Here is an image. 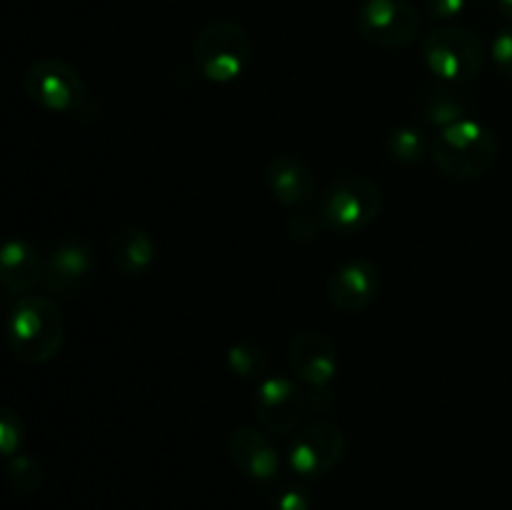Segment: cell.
Listing matches in <instances>:
<instances>
[{
  "mask_svg": "<svg viewBox=\"0 0 512 510\" xmlns=\"http://www.w3.org/2000/svg\"><path fill=\"white\" fill-rule=\"evenodd\" d=\"M5 338L13 355L25 363H48L65 338V323L58 305L45 295H20L10 308Z\"/></svg>",
  "mask_w": 512,
  "mask_h": 510,
  "instance_id": "6da1fadb",
  "label": "cell"
},
{
  "mask_svg": "<svg viewBox=\"0 0 512 510\" xmlns=\"http://www.w3.org/2000/svg\"><path fill=\"white\" fill-rule=\"evenodd\" d=\"M430 150H433L435 165L448 178L473 180L493 165L495 155H498V140L483 123L465 118L440 130Z\"/></svg>",
  "mask_w": 512,
  "mask_h": 510,
  "instance_id": "7a4b0ae2",
  "label": "cell"
},
{
  "mask_svg": "<svg viewBox=\"0 0 512 510\" xmlns=\"http://www.w3.org/2000/svg\"><path fill=\"white\" fill-rule=\"evenodd\" d=\"M253 58V43L245 28L230 20H215L205 25L193 45L195 68L210 83H233Z\"/></svg>",
  "mask_w": 512,
  "mask_h": 510,
  "instance_id": "3957f363",
  "label": "cell"
},
{
  "mask_svg": "<svg viewBox=\"0 0 512 510\" xmlns=\"http://www.w3.org/2000/svg\"><path fill=\"white\" fill-rule=\"evenodd\" d=\"M423 60L428 70L450 83H465L483 73L488 63L485 43L460 25H440L423 38Z\"/></svg>",
  "mask_w": 512,
  "mask_h": 510,
  "instance_id": "277c9868",
  "label": "cell"
},
{
  "mask_svg": "<svg viewBox=\"0 0 512 510\" xmlns=\"http://www.w3.org/2000/svg\"><path fill=\"white\" fill-rule=\"evenodd\" d=\"M383 208L380 188L368 178L348 175L328 188L318 208L320 223L333 233H360L368 228Z\"/></svg>",
  "mask_w": 512,
  "mask_h": 510,
  "instance_id": "5b68a950",
  "label": "cell"
},
{
  "mask_svg": "<svg viewBox=\"0 0 512 510\" xmlns=\"http://www.w3.org/2000/svg\"><path fill=\"white\" fill-rule=\"evenodd\" d=\"M363 38L378 48H408L420 33V15L408 0H365L355 13Z\"/></svg>",
  "mask_w": 512,
  "mask_h": 510,
  "instance_id": "8992f818",
  "label": "cell"
},
{
  "mask_svg": "<svg viewBox=\"0 0 512 510\" xmlns=\"http://www.w3.org/2000/svg\"><path fill=\"white\" fill-rule=\"evenodd\" d=\"M25 93L50 113H70L85 100V85L78 70L55 58L33 63L25 73Z\"/></svg>",
  "mask_w": 512,
  "mask_h": 510,
  "instance_id": "52a82bcc",
  "label": "cell"
},
{
  "mask_svg": "<svg viewBox=\"0 0 512 510\" xmlns=\"http://www.w3.org/2000/svg\"><path fill=\"white\" fill-rule=\"evenodd\" d=\"M345 455V435L333 423H315L300 430L290 443V468L303 478H320L338 468Z\"/></svg>",
  "mask_w": 512,
  "mask_h": 510,
  "instance_id": "ba28073f",
  "label": "cell"
},
{
  "mask_svg": "<svg viewBox=\"0 0 512 510\" xmlns=\"http://www.w3.org/2000/svg\"><path fill=\"white\" fill-rule=\"evenodd\" d=\"M260 423L273 433H293L305 415V393L285 375H270L258 385L255 398Z\"/></svg>",
  "mask_w": 512,
  "mask_h": 510,
  "instance_id": "9c48e42d",
  "label": "cell"
},
{
  "mask_svg": "<svg viewBox=\"0 0 512 510\" xmlns=\"http://www.w3.org/2000/svg\"><path fill=\"white\" fill-rule=\"evenodd\" d=\"M380 290V273L370 260H348L328 280V298L343 313L368 308Z\"/></svg>",
  "mask_w": 512,
  "mask_h": 510,
  "instance_id": "30bf717a",
  "label": "cell"
},
{
  "mask_svg": "<svg viewBox=\"0 0 512 510\" xmlns=\"http://www.w3.org/2000/svg\"><path fill=\"white\" fill-rule=\"evenodd\" d=\"M288 360L293 373L310 388L320 390L338 373V350L323 333H300L290 343Z\"/></svg>",
  "mask_w": 512,
  "mask_h": 510,
  "instance_id": "8fae6325",
  "label": "cell"
},
{
  "mask_svg": "<svg viewBox=\"0 0 512 510\" xmlns=\"http://www.w3.org/2000/svg\"><path fill=\"white\" fill-rule=\"evenodd\" d=\"M228 453L230 460L243 470L248 478L260 480V483H270L275 475L280 473V458L275 450L273 440L258 428H235L228 438Z\"/></svg>",
  "mask_w": 512,
  "mask_h": 510,
  "instance_id": "7c38bea8",
  "label": "cell"
},
{
  "mask_svg": "<svg viewBox=\"0 0 512 510\" xmlns=\"http://www.w3.org/2000/svg\"><path fill=\"white\" fill-rule=\"evenodd\" d=\"M43 258L25 238H10L0 245V285L13 295H25L43 278Z\"/></svg>",
  "mask_w": 512,
  "mask_h": 510,
  "instance_id": "4fadbf2b",
  "label": "cell"
},
{
  "mask_svg": "<svg viewBox=\"0 0 512 510\" xmlns=\"http://www.w3.org/2000/svg\"><path fill=\"white\" fill-rule=\"evenodd\" d=\"M268 185L270 193L275 195L278 203L285 208L300 210L313 200L315 195V178L308 165L295 155H280L270 163L268 168Z\"/></svg>",
  "mask_w": 512,
  "mask_h": 510,
  "instance_id": "5bb4252c",
  "label": "cell"
},
{
  "mask_svg": "<svg viewBox=\"0 0 512 510\" xmlns=\"http://www.w3.org/2000/svg\"><path fill=\"white\" fill-rule=\"evenodd\" d=\"M93 268L90 250L78 240H65L53 253L43 268V280L53 293H73Z\"/></svg>",
  "mask_w": 512,
  "mask_h": 510,
  "instance_id": "9a60e30c",
  "label": "cell"
},
{
  "mask_svg": "<svg viewBox=\"0 0 512 510\" xmlns=\"http://www.w3.org/2000/svg\"><path fill=\"white\" fill-rule=\"evenodd\" d=\"M110 255H113V265L123 275H143L155 260V240L145 228L128 225L113 235Z\"/></svg>",
  "mask_w": 512,
  "mask_h": 510,
  "instance_id": "2e32d148",
  "label": "cell"
},
{
  "mask_svg": "<svg viewBox=\"0 0 512 510\" xmlns=\"http://www.w3.org/2000/svg\"><path fill=\"white\" fill-rule=\"evenodd\" d=\"M423 113L425 118L433 125H440V130L450 128V125L460 123L468 115V105L460 98L455 90L450 88H438L430 90L423 100Z\"/></svg>",
  "mask_w": 512,
  "mask_h": 510,
  "instance_id": "e0dca14e",
  "label": "cell"
},
{
  "mask_svg": "<svg viewBox=\"0 0 512 510\" xmlns=\"http://www.w3.org/2000/svg\"><path fill=\"white\" fill-rule=\"evenodd\" d=\"M428 138L420 128L413 125H403V128H395L388 135V150L395 160L400 163H418L425 153H428Z\"/></svg>",
  "mask_w": 512,
  "mask_h": 510,
  "instance_id": "ac0fdd59",
  "label": "cell"
},
{
  "mask_svg": "<svg viewBox=\"0 0 512 510\" xmlns=\"http://www.w3.org/2000/svg\"><path fill=\"white\" fill-rule=\"evenodd\" d=\"M228 365L240 378H265L268 373V355L260 345L240 343L228 350Z\"/></svg>",
  "mask_w": 512,
  "mask_h": 510,
  "instance_id": "d6986e66",
  "label": "cell"
},
{
  "mask_svg": "<svg viewBox=\"0 0 512 510\" xmlns=\"http://www.w3.org/2000/svg\"><path fill=\"white\" fill-rule=\"evenodd\" d=\"M8 480L18 493H35L43 483V470H40L38 460L18 453L8 460Z\"/></svg>",
  "mask_w": 512,
  "mask_h": 510,
  "instance_id": "ffe728a7",
  "label": "cell"
},
{
  "mask_svg": "<svg viewBox=\"0 0 512 510\" xmlns=\"http://www.w3.org/2000/svg\"><path fill=\"white\" fill-rule=\"evenodd\" d=\"M25 443V423L13 408L0 405V458H13Z\"/></svg>",
  "mask_w": 512,
  "mask_h": 510,
  "instance_id": "44dd1931",
  "label": "cell"
},
{
  "mask_svg": "<svg viewBox=\"0 0 512 510\" xmlns=\"http://www.w3.org/2000/svg\"><path fill=\"white\" fill-rule=\"evenodd\" d=\"M490 55H493L495 65L503 70L508 78H512V25L500 30L493 38V45H490Z\"/></svg>",
  "mask_w": 512,
  "mask_h": 510,
  "instance_id": "7402d4cb",
  "label": "cell"
},
{
  "mask_svg": "<svg viewBox=\"0 0 512 510\" xmlns=\"http://www.w3.org/2000/svg\"><path fill=\"white\" fill-rule=\"evenodd\" d=\"M468 0H425V8L435 20H453L465 10Z\"/></svg>",
  "mask_w": 512,
  "mask_h": 510,
  "instance_id": "603a6c76",
  "label": "cell"
},
{
  "mask_svg": "<svg viewBox=\"0 0 512 510\" xmlns=\"http://www.w3.org/2000/svg\"><path fill=\"white\" fill-rule=\"evenodd\" d=\"M310 498L303 488H285L275 498V510H308Z\"/></svg>",
  "mask_w": 512,
  "mask_h": 510,
  "instance_id": "cb8c5ba5",
  "label": "cell"
},
{
  "mask_svg": "<svg viewBox=\"0 0 512 510\" xmlns=\"http://www.w3.org/2000/svg\"><path fill=\"white\" fill-rule=\"evenodd\" d=\"M495 3H498L500 15H503V18L512 20V0H495Z\"/></svg>",
  "mask_w": 512,
  "mask_h": 510,
  "instance_id": "d4e9b609",
  "label": "cell"
}]
</instances>
